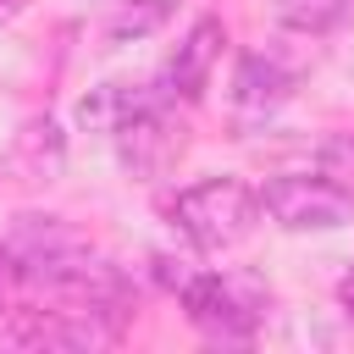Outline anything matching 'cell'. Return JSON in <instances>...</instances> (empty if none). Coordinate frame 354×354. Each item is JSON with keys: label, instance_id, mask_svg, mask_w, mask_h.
<instances>
[{"label": "cell", "instance_id": "1", "mask_svg": "<svg viewBox=\"0 0 354 354\" xmlns=\"http://www.w3.org/2000/svg\"><path fill=\"white\" fill-rule=\"evenodd\" d=\"M171 221L199 249H232L260 221V194L249 183H238V177H205V183H194V188L177 194Z\"/></svg>", "mask_w": 354, "mask_h": 354}, {"label": "cell", "instance_id": "2", "mask_svg": "<svg viewBox=\"0 0 354 354\" xmlns=\"http://www.w3.org/2000/svg\"><path fill=\"white\" fill-rule=\"evenodd\" d=\"M260 210L282 232H337V227H354V194L343 183H332V177H304V171L271 177L260 188Z\"/></svg>", "mask_w": 354, "mask_h": 354}, {"label": "cell", "instance_id": "3", "mask_svg": "<svg viewBox=\"0 0 354 354\" xmlns=\"http://www.w3.org/2000/svg\"><path fill=\"white\" fill-rule=\"evenodd\" d=\"M183 288V310L188 321L210 337V343H243L260 321V304L238 293V282L216 277V271H199V277H177Z\"/></svg>", "mask_w": 354, "mask_h": 354}, {"label": "cell", "instance_id": "4", "mask_svg": "<svg viewBox=\"0 0 354 354\" xmlns=\"http://www.w3.org/2000/svg\"><path fill=\"white\" fill-rule=\"evenodd\" d=\"M116 149H122V166L138 177V183H155L171 171V160L183 155V122L166 116V100H155L149 111H138L127 127L111 133Z\"/></svg>", "mask_w": 354, "mask_h": 354}, {"label": "cell", "instance_id": "5", "mask_svg": "<svg viewBox=\"0 0 354 354\" xmlns=\"http://www.w3.org/2000/svg\"><path fill=\"white\" fill-rule=\"evenodd\" d=\"M293 100V72L277 55H243L232 72V116L249 122H271L282 105Z\"/></svg>", "mask_w": 354, "mask_h": 354}, {"label": "cell", "instance_id": "6", "mask_svg": "<svg viewBox=\"0 0 354 354\" xmlns=\"http://www.w3.org/2000/svg\"><path fill=\"white\" fill-rule=\"evenodd\" d=\"M221 44H227V33H221V22H216V17L194 22V33H188V39L177 44V55L166 61V72H160L155 94H160L166 105H171V100H194V94L205 88V77H210V66H216Z\"/></svg>", "mask_w": 354, "mask_h": 354}, {"label": "cell", "instance_id": "7", "mask_svg": "<svg viewBox=\"0 0 354 354\" xmlns=\"http://www.w3.org/2000/svg\"><path fill=\"white\" fill-rule=\"evenodd\" d=\"M155 100H160L155 88L100 83V88H88V94H83V105H77V122H83V127H94V133H116V127H127L138 111H149Z\"/></svg>", "mask_w": 354, "mask_h": 354}, {"label": "cell", "instance_id": "8", "mask_svg": "<svg viewBox=\"0 0 354 354\" xmlns=\"http://www.w3.org/2000/svg\"><path fill=\"white\" fill-rule=\"evenodd\" d=\"M177 11V0H116L111 11H105V39H144V33H155L166 17Z\"/></svg>", "mask_w": 354, "mask_h": 354}, {"label": "cell", "instance_id": "9", "mask_svg": "<svg viewBox=\"0 0 354 354\" xmlns=\"http://www.w3.org/2000/svg\"><path fill=\"white\" fill-rule=\"evenodd\" d=\"M348 17V0H277V22L293 33H326Z\"/></svg>", "mask_w": 354, "mask_h": 354}, {"label": "cell", "instance_id": "10", "mask_svg": "<svg viewBox=\"0 0 354 354\" xmlns=\"http://www.w3.org/2000/svg\"><path fill=\"white\" fill-rule=\"evenodd\" d=\"M343 304H348V315H354V271H348V282H343Z\"/></svg>", "mask_w": 354, "mask_h": 354}]
</instances>
